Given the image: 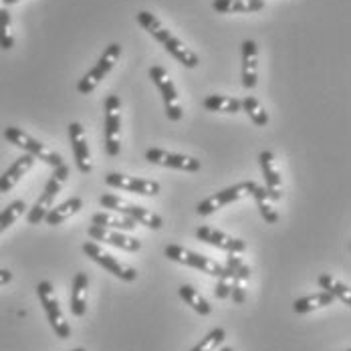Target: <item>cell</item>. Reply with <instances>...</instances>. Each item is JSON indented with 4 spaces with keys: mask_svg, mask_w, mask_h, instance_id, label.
Instances as JSON below:
<instances>
[{
    "mask_svg": "<svg viewBox=\"0 0 351 351\" xmlns=\"http://www.w3.org/2000/svg\"><path fill=\"white\" fill-rule=\"evenodd\" d=\"M202 107L208 111H216V113H239L241 109V101L228 95H208L204 97Z\"/></svg>",
    "mask_w": 351,
    "mask_h": 351,
    "instance_id": "83f0119b",
    "label": "cell"
},
{
    "mask_svg": "<svg viewBox=\"0 0 351 351\" xmlns=\"http://www.w3.org/2000/svg\"><path fill=\"white\" fill-rule=\"evenodd\" d=\"M333 301H335L333 295H329L327 291H321V293H315V295L297 299V301L293 303V311L299 313V315H305V313H311V311H315V309H323V307L331 305Z\"/></svg>",
    "mask_w": 351,
    "mask_h": 351,
    "instance_id": "cb8c5ba5",
    "label": "cell"
},
{
    "mask_svg": "<svg viewBox=\"0 0 351 351\" xmlns=\"http://www.w3.org/2000/svg\"><path fill=\"white\" fill-rule=\"evenodd\" d=\"M258 164L263 168V176H265V190L269 194V198L273 202L281 200V174L275 168V156L271 152H261L258 154Z\"/></svg>",
    "mask_w": 351,
    "mask_h": 351,
    "instance_id": "2e32d148",
    "label": "cell"
},
{
    "mask_svg": "<svg viewBox=\"0 0 351 351\" xmlns=\"http://www.w3.org/2000/svg\"><path fill=\"white\" fill-rule=\"evenodd\" d=\"M346 351H351V350H346Z\"/></svg>",
    "mask_w": 351,
    "mask_h": 351,
    "instance_id": "f35d334b",
    "label": "cell"
},
{
    "mask_svg": "<svg viewBox=\"0 0 351 351\" xmlns=\"http://www.w3.org/2000/svg\"><path fill=\"white\" fill-rule=\"evenodd\" d=\"M250 196L256 200V206H258L261 216L265 218V222H269V224H277V222H279V212L273 208L271 198H269L265 186H258V184H256V186L252 188V194H250Z\"/></svg>",
    "mask_w": 351,
    "mask_h": 351,
    "instance_id": "4316f807",
    "label": "cell"
},
{
    "mask_svg": "<svg viewBox=\"0 0 351 351\" xmlns=\"http://www.w3.org/2000/svg\"><path fill=\"white\" fill-rule=\"evenodd\" d=\"M145 160L149 164L164 166V168H174V170H182V172H198L200 170V160H196L192 156H184V154L166 152V149H160V147L147 149Z\"/></svg>",
    "mask_w": 351,
    "mask_h": 351,
    "instance_id": "8fae6325",
    "label": "cell"
},
{
    "mask_svg": "<svg viewBox=\"0 0 351 351\" xmlns=\"http://www.w3.org/2000/svg\"><path fill=\"white\" fill-rule=\"evenodd\" d=\"M14 47V35H12V19L6 6L0 8V49L10 51Z\"/></svg>",
    "mask_w": 351,
    "mask_h": 351,
    "instance_id": "4dcf8cb0",
    "label": "cell"
},
{
    "mask_svg": "<svg viewBox=\"0 0 351 351\" xmlns=\"http://www.w3.org/2000/svg\"><path fill=\"white\" fill-rule=\"evenodd\" d=\"M36 295H38V301L45 309V313L49 317V323L55 331V335L59 339H67L71 337V325L67 323V319L61 311V305H59V299L55 295V289L49 281H43L36 285Z\"/></svg>",
    "mask_w": 351,
    "mask_h": 351,
    "instance_id": "5b68a950",
    "label": "cell"
},
{
    "mask_svg": "<svg viewBox=\"0 0 351 351\" xmlns=\"http://www.w3.org/2000/svg\"><path fill=\"white\" fill-rule=\"evenodd\" d=\"M164 254H166L170 261L178 263V265L196 269V271L206 273V275L216 277V279L224 277V279H230V281H232L237 269L243 265V258L239 256V252H230L228 258H226V265H220V263L212 261L208 256H202V254H198V252H194V250H188V248H184V246L180 245H168L164 248Z\"/></svg>",
    "mask_w": 351,
    "mask_h": 351,
    "instance_id": "6da1fadb",
    "label": "cell"
},
{
    "mask_svg": "<svg viewBox=\"0 0 351 351\" xmlns=\"http://www.w3.org/2000/svg\"><path fill=\"white\" fill-rule=\"evenodd\" d=\"M10 281H12V273L6 271V269H0V285H6Z\"/></svg>",
    "mask_w": 351,
    "mask_h": 351,
    "instance_id": "e575fe53",
    "label": "cell"
},
{
    "mask_svg": "<svg viewBox=\"0 0 351 351\" xmlns=\"http://www.w3.org/2000/svg\"><path fill=\"white\" fill-rule=\"evenodd\" d=\"M220 351H234V350H232V348H222Z\"/></svg>",
    "mask_w": 351,
    "mask_h": 351,
    "instance_id": "8d00e7d4",
    "label": "cell"
},
{
    "mask_svg": "<svg viewBox=\"0 0 351 351\" xmlns=\"http://www.w3.org/2000/svg\"><path fill=\"white\" fill-rule=\"evenodd\" d=\"M196 239L206 243V245L216 246V248H222L226 252H245L246 250V243L241 241V239H234L222 230H216V228H210V226H200L196 228Z\"/></svg>",
    "mask_w": 351,
    "mask_h": 351,
    "instance_id": "5bb4252c",
    "label": "cell"
},
{
    "mask_svg": "<svg viewBox=\"0 0 351 351\" xmlns=\"http://www.w3.org/2000/svg\"><path fill=\"white\" fill-rule=\"evenodd\" d=\"M149 79L154 81V85L160 89L162 93V99H164V107H166V115L168 119L172 121H180L182 115H184V109H182V104H180V95L176 91L174 81L170 79L168 71L160 65H154L149 69Z\"/></svg>",
    "mask_w": 351,
    "mask_h": 351,
    "instance_id": "52a82bcc",
    "label": "cell"
},
{
    "mask_svg": "<svg viewBox=\"0 0 351 351\" xmlns=\"http://www.w3.org/2000/svg\"><path fill=\"white\" fill-rule=\"evenodd\" d=\"M87 289H89L87 275L77 273L71 287V313L75 317H83L87 313Z\"/></svg>",
    "mask_w": 351,
    "mask_h": 351,
    "instance_id": "d6986e66",
    "label": "cell"
},
{
    "mask_svg": "<svg viewBox=\"0 0 351 351\" xmlns=\"http://www.w3.org/2000/svg\"><path fill=\"white\" fill-rule=\"evenodd\" d=\"M214 295H216L218 299H228V297H230V279H224V277H220V279H218V282H216Z\"/></svg>",
    "mask_w": 351,
    "mask_h": 351,
    "instance_id": "836d02e7",
    "label": "cell"
},
{
    "mask_svg": "<svg viewBox=\"0 0 351 351\" xmlns=\"http://www.w3.org/2000/svg\"><path fill=\"white\" fill-rule=\"evenodd\" d=\"M69 140L79 172L89 174L91 172V154H89L87 138H85V130H83V125L79 121L69 123Z\"/></svg>",
    "mask_w": 351,
    "mask_h": 351,
    "instance_id": "9a60e30c",
    "label": "cell"
},
{
    "mask_svg": "<svg viewBox=\"0 0 351 351\" xmlns=\"http://www.w3.org/2000/svg\"><path fill=\"white\" fill-rule=\"evenodd\" d=\"M33 164H35V158H33V156H29V154L21 156L4 174L0 176V194L10 192V190L21 182V178L33 168Z\"/></svg>",
    "mask_w": 351,
    "mask_h": 351,
    "instance_id": "ac0fdd59",
    "label": "cell"
},
{
    "mask_svg": "<svg viewBox=\"0 0 351 351\" xmlns=\"http://www.w3.org/2000/svg\"><path fill=\"white\" fill-rule=\"evenodd\" d=\"M250 279V267L248 265H241L239 269H237V273H234V277H232V281H230V297H232V301L237 303V305H243L246 301V289H245V282Z\"/></svg>",
    "mask_w": 351,
    "mask_h": 351,
    "instance_id": "f1b7e54d",
    "label": "cell"
},
{
    "mask_svg": "<svg viewBox=\"0 0 351 351\" xmlns=\"http://www.w3.org/2000/svg\"><path fill=\"white\" fill-rule=\"evenodd\" d=\"M67 178H69V168H67L65 164H63V166H59V168H55V172H53V176L49 178V182H47V186H45L43 194L38 196V200L35 202V206L27 212V222H29V224H38V222H43V220H45L47 212L53 208V202H55L57 194L61 192L63 184L67 182Z\"/></svg>",
    "mask_w": 351,
    "mask_h": 351,
    "instance_id": "277c9868",
    "label": "cell"
},
{
    "mask_svg": "<svg viewBox=\"0 0 351 351\" xmlns=\"http://www.w3.org/2000/svg\"><path fill=\"white\" fill-rule=\"evenodd\" d=\"M121 101L117 95H109L106 99V152L107 156H119V130H121Z\"/></svg>",
    "mask_w": 351,
    "mask_h": 351,
    "instance_id": "30bf717a",
    "label": "cell"
},
{
    "mask_svg": "<svg viewBox=\"0 0 351 351\" xmlns=\"http://www.w3.org/2000/svg\"><path fill=\"white\" fill-rule=\"evenodd\" d=\"M258 83V49L254 40H243V85L254 89Z\"/></svg>",
    "mask_w": 351,
    "mask_h": 351,
    "instance_id": "e0dca14e",
    "label": "cell"
},
{
    "mask_svg": "<svg viewBox=\"0 0 351 351\" xmlns=\"http://www.w3.org/2000/svg\"><path fill=\"white\" fill-rule=\"evenodd\" d=\"M87 234L93 239V241H104L106 245L115 246V248H121V250H128V252H138L141 248V243L138 239L130 237V234H123L121 230H113V228H106V226H95L91 224Z\"/></svg>",
    "mask_w": 351,
    "mask_h": 351,
    "instance_id": "4fadbf2b",
    "label": "cell"
},
{
    "mask_svg": "<svg viewBox=\"0 0 351 351\" xmlns=\"http://www.w3.org/2000/svg\"><path fill=\"white\" fill-rule=\"evenodd\" d=\"M119 57H121V45L119 43H111L106 51H104V55L99 57V61L95 63V67L91 71H87L85 77L77 83L79 93L81 95H89L91 91H95L97 85L107 77V73L115 67V63L119 61Z\"/></svg>",
    "mask_w": 351,
    "mask_h": 351,
    "instance_id": "8992f818",
    "label": "cell"
},
{
    "mask_svg": "<svg viewBox=\"0 0 351 351\" xmlns=\"http://www.w3.org/2000/svg\"><path fill=\"white\" fill-rule=\"evenodd\" d=\"M83 208V200L81 198H69V200H65L63 204H59V206H55V208H51V210L47 212V216H45V222L49 224V226H57V224H61V222H65L67 218H71L73 214H77V212Z\"/></svg>",
    "mask_w": 351,
    "mask_h": 351,
    "instance_id": "603a6c76",
    "label": "cell"
},
{
    "mask_svg": "<svg viewBox=\"0 0 351 351\" xmlns=\"http://www.w3.org/2000/svg\"><path fill=\"white\" fill-rule=\"evenodd\" d=\"M121 214H123V216H130V218L136 220L138 224H143V226H147V228H152V230H160V228L164 226V220H162L160 214L152 212L149 208H143L140 204H134V202H128L125 208L121 210Z\"/></svg>",
    "mask_w": 351,
    "mask_h": 351,
    "instance_id": "7402d4cb",
    "label": "cell"
},
{
    "mask_svg": "<svg viewBox=\"0 0 351 351\" xmlns=\"http://www.w3.org/2000/svg\"><path fill=\"white\" fill-rule=\"evenodd\" d=\"M71 351H87V350H83V348H77V350H71Z\"/></svg>",
    "mask_w": 351,
    "mask_h": 351,
    "instance_id": "74e56055",
    "label": "cell"
},
{
    "mask_svg": "<svg viewBox=\"0 0 351 351\" xmlns=\"http://www.w3.org/2000/svg\"><path fill=\"white\" fill-rule=\"evenodd\" d=\"M254 186H256L254 182H241V184L228 186V188H224V190L212 194L210 198L202 200V202L196 206V212H198L200 216H210V214H214L216 210H220V208H224V206H228V204H232V202H237V200H243L246 196H250Z\"/></svg>",
    "mask_w": 351,
    "mask_h": 351,
    "instance_id": "ba28073f",
    "label": "cell"
},
{
    "mask_svg": "<svg viewBox=\"0 0 351 351\" xmlns=\"http://www.w3.org/2000/svg\"><path fill=\"white\" fill-rule=\"evenodd\" d=\"M224 339H226V331H224L222 327H216V329L208 331V333L200 339V343L194 346L190 351H214L218 346H222Z\"/></svg>",
    "mask_w": 351,
    "mask_h": 351,
    "instance_id": "d6a6232c",
    "label": "cell"
},
{
    "mask_svg": "<svg viewBox=\"0 0 351 351\" xmlns=\"http://www.w3.org/2000/svg\"><path fill=\"white\" fill-rule=\"evenodd\" d=\"M138 23H140L141 27H143L149 35L154 36L158 43L164 45V49L174 57L178 63H182V65L188 67V69L198 67V63H200L198 55H196L194 51H190L178 36L172 35V33L158 21L156 14L147 12V10H140V12H138Z\"/></svg>",
    "mask_w": 351,
    "mask_h": 351,
    "instance_id": "7a4b0ae2",
    "label": "cell"
},
{
    "mask_svg": "<svg viewBox=\"0 0 351 351\" xmlns=\"http://www.w3.org/2000/svg\"><path fill=\"white\" fill-rule=\"evenodd\" d=\"M319 287L325 289L329 295H333V299H339L346 307H351V289L348 285L339 282L335 277L325 273V275L319 277Z\"/></svg>",
    "mask_w": 351,
    "mask_h": 351,
    "instance_id": "484cf974",
    "label": "cell"
},
{
    "mask_svg": "<svg viewBox=\"0 0 351 351\" xmlns=\"http://www.w3.org/2000/svg\"><path fill=\"white\" fill-rule=\"evenodd\" d=\"M91 224H95V226H106V228H113V230H121V232L136 230V226H138V222L132 220L130 216L111 214V212H97V214H93Z\"/></svg>",
    "mask_w": 351,
    "mask_h": 351,
    "instance_id": "44dd1931",
    "label": "cell"
},
{
    "mask_svg": "<svg viewBox=\"0 0 351 351\" xmlns=\"http://www.w3.org/2000/svg\"><path fill=\"white\" fill-rule=\"evenodd\" d=\"M178 295H180V299L186 303V305H190L196 313H200V315H210L212 313V305L194 289V287H190V285H182L180 289H178Z\"/></svg>",
    "mask_w": 351,
    "mask_h": 351,
    "instance_id": "d4e9b609",
    "label": "cell"
},
{
    "mask_svg": "<svg viewBox=\"0 0 351 351\" xmlns=\"http://www.w3.org/2000/svg\"><path fill=\"white\" fill-rule=\"evenodd\" d=\"M106 184L111 188L123 190V192H134V194H141V196H156L160 194V184L156 180H143V178H136V176H125L119 172H109L106 176Z\"/></svg>",
    "mask_w": 351,
    "mask_h": 351,
    "instance_id": "7c38bea8",
    "label": "cell"
},
{
    "mask_svg": "<svg viewBox=\"0 0 351 351\" xmlns=\"http://www.w3.org/2000/svg\"><path fill=\"white\" fill-rule=\"evenodd\" d=\"M4 138H6V141H10L12 145L25 149V152H27L29 156H33L35 160L45 162V164L51 166L53 170L59 168V166H63V158H61L57 152L49 149L45 143H40L38 140H35L33 136H29V134L23 132L21 128H14V125L6 128V130H4Z\"/></svg>",
    "mask_w": 351,
    "mask_h": 351,
    "instance_id": "3957f363",
    "label": "cell"
},
{
    "mask_svg": "<svg viewBox=\"0 0 351 351\" xmlns=\"http://www.w3.org/2000/svg\"><path fill=\"white\" fill-rule=\"evenodd\" d=\"M212 8L220 14L258 12L265 8V0H212Z\"/></svg>",
    "mask_w": 351,
    "mask_h": 351,
    "instance_id": "ffe728a7",
    "label": "cell"
},
{
    "mask_svg": "<svg viewBox=\"0 0 351 351\" xmlns=\"http://www.w3.org/2000/svg\"><path fill=\"white\" fill-rule=\"evenodd\" d=\"M241 109L245 111L246 115L250 117V121L258 128H265L269 123V113L265 111V107L261 106L254 97L246 95L245 99L241 101Z\"/></svg>",
    "mask_w": 351,
    "mask_h": 351,
    "instance_id": "f546056e",
    "label": "cell"
},
{
    "mask_svg": "<svg viewBox=\"0 0 351 351\" xmlns=\"http://www.w3.org/2000/svg\"><path fill=\"white\" fill-rule=\"evenodd\" d=\"M27 210V204L23 200H14L10 202L4 210L0 212V232H4L10 224H14Z\"/></svg>",
    "mask_w": 351,
    "mask_h": 351,
    "instance_id": "1f68e13d",
    "label": "cell"
},
{
    "mask_svg": "<svg viewBox=\"0 0 351 351\" xmlns=\"http://www.w3.org/2000/svg\"><path fill=\"white\" fill-rule=\"evenodd\" d=\"M83 252H85L93 263H97L99 267H104L106 271H109L111 275H115V277L121 279V281L132 282L138 279V271H136L134 267L121 263V261L115 258L111 252H106L97 243H85V245H83Z\"/></svg>",
    "mask_w": 351,
    "mask_h": 351,
    "instance_id": "9c48e42d",
    "label": "cell"
},
{
    "mask_svg": "<svg viewBox=\"0 0 351 351\" xmlns=\"http://www.w3.org/2000/svg\"><path fill=\"white\" fill-rule=\"evenodd\" d=\"M16 2H19V0H2L4 6H10V4H16Z\"/></svg>",
    "mask_w": 351,
    "mask_h": 351,
    "instance_id": "d590c367",
    "label": "cell"
}]
</instances>
